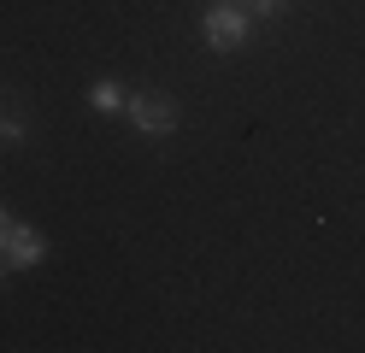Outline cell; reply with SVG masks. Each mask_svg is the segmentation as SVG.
Listing matches in <instances>:
<instances>
[{"label": "cell", "instance_id": "1", "mask_svg": "<svg viewBox=\"0 0 365 353\" xmlns=\"http://www.w3.org/2000/svg\"><path fill=\"white\" fill-rule=\"evenodd\" d=\"M247 30H254V18H247L242 0H218L212 12H200V36H207L212 53H236L247 41Z\"/></svg>", "mask_w": 365, "mask_h": 353}, {"label": "cell", "instance_id": "2", "mask_svg": "<svg viewBox=\"0 0 365 353\" xmlns=\"http://www.w3.org/2000/svg\"><path fill=\"white\" fill-rule=\"evenodd\" d=\"M130 124L142 130V135H171L177 130V106L165 101V94H130Z\"/></svg>", "mask_w": 365, "mask_h": 353}, {"label": "cell", "instance_id": "3", "mask_svg": "<svg viewBox=\"0 0 365 353\" xmlns=\"http://www.w3.org/2000/svg\"><path fill=\"white\" fill-rule=\"evenodd\" d=\"M0 259H6V265H18V271H30V265H41V259H48V242H41L30 224L6 218V242H0Z\"/></svg>", "mask_w": 365, "mask_h": 353}, {"label": "cell", "instance_id": "4", "mask_svg": "<svg viewBox=\"0 0 365 353\" xmlns=\"http://www.w3.org/2000/svg\"><path fill=\"white\" fill-rule=\"evenodd\" d=\"M88 106H95V112H124L130 94H124L118 83H95V88H88Z\"/></svg>", "mask_w": 365, "mask_h": 353}, {"label": "cell", "instance_id": "5", "mask_svg": "<svg viewBox=\"0 0 365 353\" xmlns=\"http://www.w3.org/2000/svg\"><path fill=\"white\" fill-rule=\"evenodd\" d=\"M242 6H247V18H283L289 0H242Z\"/></svg>", "mask_w": 365, "mask_h": 353}, {"label": "cell", "instance_id": "6", "mask_svg": "<svg viewBox=\"0 0 365 353\" xmlns=\"http://www.w3.org/2000/svg\"><path fill=\"white\" fill-rule=\"evenodd\" d=\"M0 135H6V141H24V124H18V118H0Z\"/></svg>", "mask_w": 365, "mask_h": 353}, {"label": "cell", "instance_id": "7", "mask_svg": "<svg viewBox=\"0 0 365 353\" xmlns=\"http://www.w3.org/2000/svg\"><path fill=\"white\" fill-rule=\"evenodd\" d=\"M0 242H6V212H0Z\"/></svg>", "mask_w": 365, "mask_h": 353}, {"label": "cell", "instance_id": "8", "mask_svg": "<svg viewBox=\"0 0 365 353\" xmlns=\"http://www.w3.org/2000/svg\"><path fill=\"white\" fill-rule=\"evenodd\" d=\"M0 277H6V259H0Z\"/></svg>", "mask_w": 365, "mask_h": 353}]
</instances>
